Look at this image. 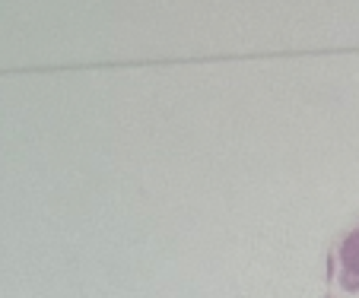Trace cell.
I'll return each mask as SVG.
<instances>
[{
    "label": "cell",
    "mask_w": 359,
    "mask_h": 298,
    "mask_svg": "<svg viewBox=\"0 0 359 298\" xmlns=\"http://www.w3.org/2000/svg\"><path fill=\"white\" fill-rule=\"evenodd\" d=\"M340 273H337V283L344 292H359V229H350L340 241Z\"/></svg>",
    "instance_id": "obj_1"
},
{
    "label": "cell",
    "mask_w": 359,
    "mask_h": 298,
    "mask_svg": "<svg viewBox=\"0 0 359 298\" xmlns=\"http://www.w3.org/2000/svg\"><path fill=\"white\" fill-rule=\"evenodd\" d=\"M325 298H334V295H325Z\"/></svg>",
    "instance_id": "obj_2"
}]
</instances>
